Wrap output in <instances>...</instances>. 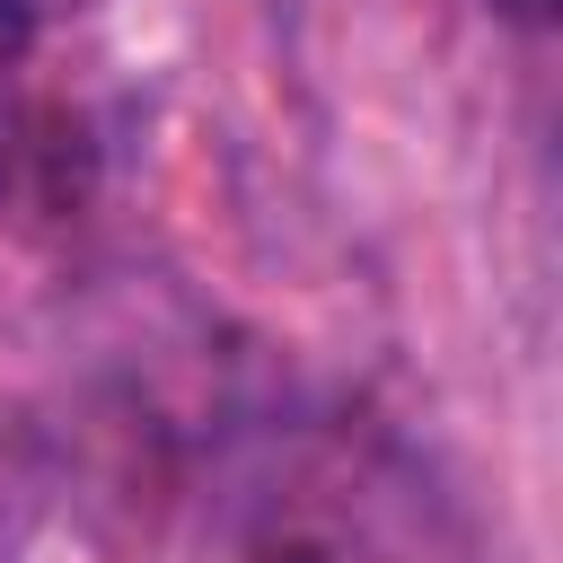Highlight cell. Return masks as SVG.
Segmentation results:
<instances>
[{"label":"cell","mask_w":563,"mask_h":563,"mask_svg":"<svg viewBox=\"0 0 563 563\" xmlns=\"http://www.w3.org/2000/svg\"><path fill=\"white\" fill-rule=\"evenodd\" d=\"M35 35V0H0V53H26Z\"/></svg>","instance_id":"cell-1"},{"label":"cell","mask_w":563,"mask_h":563,"mask_svg":"<svg viewBox=\"0 0 563 563\" xmlns=\"http://www.w3.org/2000/svg\"><path fill=\"white\" fill-rule=\"evenodd\" d=\"M501 18H519V26H554V0H493Z\"/></svg>","instance_id":"cell-2"}]
</instances>
